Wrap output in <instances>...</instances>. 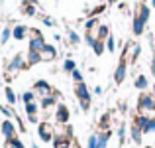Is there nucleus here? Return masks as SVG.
I'll list each match as a JSON object with an SVG mask.
<instances>
[{
	"label": "nucleus",
	"instance_id": "8",
	"mask_svg": "<svg viewBox=\"0 0 155 148\" xmlns=\"http://www.w3.org/2000/svg\"><path fill=\"white\" fill-rule=\"evenodd\" d=\"M57 57V51L53 46H45V49L41 51V61H53Z\"/></svg>",
	"mask_w": 155,
	"mask_h": 148
},
{
	"label": "nucleus",
	"instance_id": "27",
	"mask_svg": "<svg viewBox=\"0 0 155 148\" xmlns=\"http://www.w3.org/2000/svg\"><path fill=\"white\" fill-rule=\"evenodd\" d=\"M106 48H108L110 51H114V48H116V44H114V38H112V36H108V38H106Z\"/></svg>",
	"mask_w": 155,
	"mask_h": 148
},
{
	"label": "nucleus",
	"instance_id": "7",
	"mask_svg": "<svg viewBox=\"0 0 155 148\" xmlns=\"http://www.w3.org/2000/svg\"><path fill=\"white\" fill-rule=\"evenodd\" d=\"M34 89H35V93H39L43 99H45V97H51V87L45 83V81H38Z\"/></svg>",
	"mask_w": 155,
	"mask_h": 148
},
{
	"label": "nucleus",
	"instance_id": "13",
	"mask_svg": "<svg viewBox=\"0 0 155 148\" xmlns=\"http://www.w3.org/2000/svg\"><path fill=\"white\" fill-rule=\"evenodd\" d=\"M136 18H140L141 20V22H147V18H149V8L147 6H140V8H137V16H136Z\"/></svg>",
	"mask_w": 155,
	"mask_h": 148
},
{
	"label": "nucleus",
	"instance_id": "19",
	"mask_svg": "<svg viewBox=\"0 0 155 148\" xmlns=\"http://www.w3.org/2000/svg\"><path fill=\"white\" fill-rule=\"evenodd\" d=\"M26 113H28V117H35V113H38V105H35V103H28V105H26Z\"/></svg>",
	"mask_w": 155,
	"mask_h": 148
},
{
	"label": "nucleus",
	"instance_id": "20",
	"mask_svg": "<svg viewBox=\"0 0 155 148\" xmlns=\"http://www.w3.org/2000/svg\"><path fill=\"white\" fill-rule=\"evenodd\" d=\"M141 132H145V134H147V132H155V118H149L147 125H145V129L141 130Z\"/></svg>",
	"mask_w": 155,
	"mask_h": 148
},
{
	"label": "nucleus",
	"instance_id": "26",
	"mask_svg": "<svg viewBox=\"0 0 155 148\" xmlns=\"http://www.w3.org/2000/svg\"><path fill=\"white\" fill-rule=\"evenodd\" d=\"M92 48H94V53H96V55H100V53L104 51V46H102V44L98 42V40L94 42V46H92Z\"/></svg>",
	"mask_w": 155,
	"mask_h": 148
},
{
	"label": "nucleus",
	"instance_id": "14",
	"mask_svg": "<svg viewBox=\"0 0 155 148\" xmlns=\"http://www.w3.org/2000/svg\"><path fill=\"white\" fill-rule=\"evenodd\" d=\"M143 26H145V24L141 22L140 18H134V34H136V36H141V34H143Z\"/></svg>",
	"mask_w": 155,
	"mask_h": 148
},
{
	"label": "nucleus",
	"instance_id": "18",
	"mask_svg": "<svg viewBox=\"0 0 155 148\" xmlns=\"http://www.w3.org/2000/svg\"><path fill=\"white\" fill-rule=\"evenodd\" d=\"M136 87L137 89H145V87H147V77H145V75L136 77Z\"/></svg>",
	"mask_w": 155,
	"mask_h": 148
},
{
	"label": "nucleus",
	"instance_id": "11",
	"mask_svg": "<svg viewBox=\"0 0 155 148\" xmlns=\"http://www.w3.org/2000/svg\"><path fill=\"white\" fill-rule=\"evenodd\" d=\"M141 134H143V132H141V129L137 125H134L132 126V140L136 142V144H141V138H143Z\"/></svg>",
	"mask_w": 155,
	"mask_h": 148
},
{
	"label": "nucleus",
	"instance_id": "33",
	"mask_svg": "<svg viewBox=\"0 0 155 148\" xmlns=\"http://www.w3.org/2000/svg\"><path fill=\"white\" fill-rule=\"evenodd\" d=\"M71 148H81V146H79V144H77V142H75V144H73Z\"/></svg>",
	"mask_w": 155,
	"mask_h": 148
},
{
	"label": "nucleus",
	"instance_id": "16",
	"mask_svg": "<svg viewBox=\"0 0 155 148\" xmlns=\"http://www.w3.org/2000/svg\"><path fill=\"white\" fill-rule=\"evenodd\" d=\"M24 67V59H22V55H16L14 59H12V63H10V69L14 71V69H22Z\"/></svg>",
	"mask_w": 155,
	"mask_h": 148
},
{
	"label": "nucleus",
	"instance_id": "6",
	"mask_svg": "<svg viewBox=\"0 0 155 148\" xmlns=\"http://www.w3.org/2000/svg\"><path fill=\"white\" fill-rule=\"evenodd\" d=\"M0 129H2V134L8 138V140H10V138H16V126L12 125L10 121H4Z\"/></svg>",
	"mask_w": 155,
	"mask_h": 148
},
{
	"label": "nucleus",
	"instance_id": "29",
	"mask_svg": "<svg viewBox=\"0 0 155 148\" xmlns=\"http://www.w3.org/2000/svg\"><path fill=\"white\" fill-rule=\"evenodd\" d=\"M73 79H75L77 83H83V73H81L79 69H75V71H73Z\"/></svg>",
	"mask_w": 155,
	"mask_h": 148
},
{
	"label": "nucleus",
	"instance_id": "4",
	"mask_svg": "<svg viewBox=\"0 0 155 148\" xmlns=\"http://www.w3.org/2000/svg\"><path fill=\"white\" fill-rule=\"evenodd\" d=\"M45 40L39 36V38H31L30 40V51H38V53H41L43 49H45Z\"/></svg>",
	"mask_w": 155,
	"mask_h": 148
},
{
	"label": "nucleus",
	"instance_id": "25",
	"mask_svg": "<svg viewBox=\"0 0 155 148\" xmlns=\"http://www.w3.org/2000/svg\"><path fill=\"white\" fill-rule=\"evenodd\" d=\"M6 99H8V103H10V105H14V103H16V95H14V91H12L10 87L6 89Z\"/></svg>",
	"mask_w": 155,
	"mask_h": 148
},
{
	"label": "nucleus",
	"instance_id": "10",
	"mask_svg": "<svg viewBox=\"0 0 155 148\" xmlns=\"http://www.w3.org/2000/svg\"><path fill=\"white\" fill-rule=\"evenodd\" d=\"M57 121H59L61 125L69 121V109L65 105H59V107H57Z\"/></svg>",
	"mask_w": 155,
	"mask_h": 148
},
{
	"label": "nucleus",
	"instance_id": "24",
	"mask_svg": "<svg viewBox=\"0 0 155 148\" xmlns=\"http://www.w3.org/2000/svg\"><path fill=\"white\" fill-rule=\"evenodd\" d=\"M63 69H65V71H75V61H73V59H67V61H65V63H63Z\"/></svg>",
	"mask_w": 155,
	"mask_h": 148
},
{
	"label": "nucleus",
	"instance_id": "1",
	"mask_svg": "<svg viewBox=\"0 0 155 148\" xmlns=\"http://www.w3.org/2000/svg\"><path fill=\"white\" fill-rule=\"evenodd\" d=\"M75 93H77V97L81 99V107L87 111V109H88V105H91V93H88L87 85H84V83H77Z\"/></svg>",
	"mask_w": 155,
	"mask_h": 148
},
{
	"label": "nucleus",
	"instance_id": "32",
	"mask_svg": "<svg viewBox=\"0 0 155 148\" xmlns=\"http://www.w3.org/2000/svg\"><path fill=\"white\" fill-rule=\"evenodd\" d=\"M151 73H153V77H155V55H153V59H151Z\"/></svg>",
	"mask_w": 155,
	"mask_h": 148
},
{
	"label": "nucleus",
	"instance_id": "5",
	"mask_svg": "<svg viewBox=\"0 0 155 148\" xmlns=\"http://www.w3.org/2000/svg\"><path fill=\"white\" fill-rule=\"evenodd\" d=\"M153 103H155L153 95H141L140 97V111H153Z\"/></svg>",
	"mask_w": 155,
	"mask_h": 148
},
{
	"label": "nucleus",
	"instance_id": "23",
	"mask_svg": "<svg viewBox=\"0 0 155 148\" xmlns=\"http://www.w3.org/2000/svg\"><path fill=\"white\" fill-rule=\"evenodd\" d=\"M10 34H12L10 28H4V30H2V36H0V44H6L8 38H10Z\"/></svg>",
	"mask_w": 155,
	"mask_h": 148
},
{
	"label": "nucleus",
	"instance_id": "35",
	"mask_svg": "<svg viewBox=\"0 0 155 148\" xmlns=\"http://www.w3.org/2000/svg\"><path fill=\"white\" fill-rule=\"evenodd\" d=\"M153 111H155V103H153Z\"/></svg>",
	"mask_w": 155,
	"mask_h": 148
},
{
	"label": "nucleus",
	"instance_id": "12",
	"mask_svg": "<svg viewBox=\"0 0 155 148\" xmlns=\"http://www.w3.org/2000/svg\"><path fill=\"white\" fill-rule=\"evenodd\" d=\"M26 34H28V28L26 26H16L14 32H12V36H14L16 40H24V38H26Z\"/></svg>",
	"mask_w": 155,
	"mask_h": 148
},
{
	"label": "nucleus",
	"instance_id": "15",
	"mask_svg": "<svg viewBox=\"0 0 155 148\" xmlns=\"http://www.w3.org/2000/svg\"><path fill=\"white\" fill-rule=\"evenodd\" d=\"M39 61H41V53H38V51L28 53V63L30 65H35V63H39Z\"/></svg>",
	"mask_w": 155,
	"mask_h": 148
},
{
	"label": "nucleus",
	"instance_id": "2",
	"mask_svg": "<svg viewBox=\"0 0 155 148\" xmlns=\"http://www.w3.org/2000/svg\"><path fill=\"white\" fill-rule=\"evenodd\" d=\"M110 134H91L88 136V148H106Z\"/></svg>",
	"mask_w": 155,
	"mask_h": 148
},
{
	"label": "nucleus",
	"instance_id": "34",
	"mask_svg": "<svg viewBox=\"0 0 155 148\" xmlns=\"http://www.w3.org/2000/svg\"><path fill=\"white\" fill-rule=\"evenodd\" d=\"M151 4H153V6H155V0H151Z\"/></svg>",
	"mask_w": 155,
	"mask_h": 148
},
{
	"label": "nucleus",
	"instance_id": "22",
	"mask_svg": "<svg viewBox=\"0 0 155 148\" xmlns=\"http://www.w3.org/2000/svg\"><path fill=\"white\" fill-rule=\"evenodd\" d=\"M137 53H140V46H137V44H132V46H130V57H132V59H136Z\"/></svg>",
	"mask_w": 155,
	"mask_h": 148
},
{
	"label": "nucleus",
	"instance_id": "17",
	"mask_svg": "<svg viewBox=\"0 0 155 148\" xmlns=\"http://www.w3.org/2000/svg\"><path fill=\"white\" fill-rule=\"evenodd\" d=\"M55 148H71V144H69V138H55Z\"/></svg>",
	"mask_w": 155,
	"mask_h": 148
},
{
	"label": "nucleus",
	"instance_id": "36",
	"mask_svg": "<svg viewBox=\"0 0 155 148\" xmlns=\"http://www.w3.org/2000/svg\"><path fill=\"white\" fill-rule=\"evenodd\" d=\"M31 148H39V146H31Z\"/></svg>",
	"mask_w": 155,
	"mask_h": 148
},
{
	"label": "nucleus",
	"instance_id": "31",
	"mask_svg": "<svg viewBox=\"0 0 155 148\" xmlns=\"http://www.w3.org/2000/svg\"><path fill=\"white\" fill-rule=\"evenodd\" d=\"M43 24H45V26H53V20H51V18H47V16H45V18H43Z\"/></svg>",
	"mask_w": 155,
	"mask_h": 148
},
{
	"label": "nucleus",
	"instance_id": "37",
	"mask_svg": "<svg viewBox=\"0 0 155 148\" xmlns=\"http://www.w3.org/2000/svg\"><path fill=\"white\" fill-rule=\"evenodd\" d=\"M110 2H114V0H110Z\"/></svg>",
	"mask_w": 155,
	"mask_h": 148
},
{
	"label": "nucleus",
	"instance_id": "21",
	"mask_svg": "<svg viewBox=\"0 0 155 148\" xmlns=\"http://www.w3.org/2000/svg\"><path fill=\"white\" fill-rule=\"evenodd\" d=\"M53 103H55V97H45V99H41V107H43V109H49V107H53Z\"/></svg>",
	"mask_w": 155,
	"mask_h": 148
},
{
	"label": "nucleus",
	"instance_id": "9",
	"mask_svg": "<svg viewBox=\"0 0 155 148\" xmlns=\"http://www.w3.org/2000/svg\"><path fill=\"white\" fill-rule=\"evenodd\" d=\"M114 79H116V83H122V81L126 79V61L122 59L120 65L116 67V75H114Z\"/></svg>",
	"mask_w": 155,
	"mask_h": 148
},
{
	"label": "nucleus",
	"instance_id": "30",
	"mask_svg": "<svg viewBox=\"0 0 155 148\" xmlns=\"http://www.w3.org/2000/svg\"><path fill=\"white\" fill-rule=\"evenodd\" d=\"M69 40H71V44H79V36H77V32H69Z\"/></svg>",
	"mask_w": 155,
	"mask_h": 148
},
{
	"label": "nucleus",
	"instance_id": "3",
	"mask_svg": "<svg viewBox=\"0 0 155 148\" xmlns=\"http://www.w3.org/2000/svg\"><path fill=\"white\" fill-rule=\"evenodd\" d=\"M38 132H39V138H41L43 142H51L53 136H55L51 125H47V122H41V125H39V130H38Z\"/></svg>",
	"mask_w": 155,
	"mask_h": 148
},
{
	"label": "nucleus",
	"instance_id": "28",
	"mask_svg": "<svg viewBox=\"0 0 155 148\" xmlns=\"http://www.w3.org/2000/svg\"><path fill=\"white\" fill-rule=\"evenodd\" d=\"M34 97H35L34 93H30V91H28V93H24V97H22V99H24V103L28 105V103H34Z\"/></svg>",
	"mask_w": 155,
	"mask_h": 148
}]
</instances>
